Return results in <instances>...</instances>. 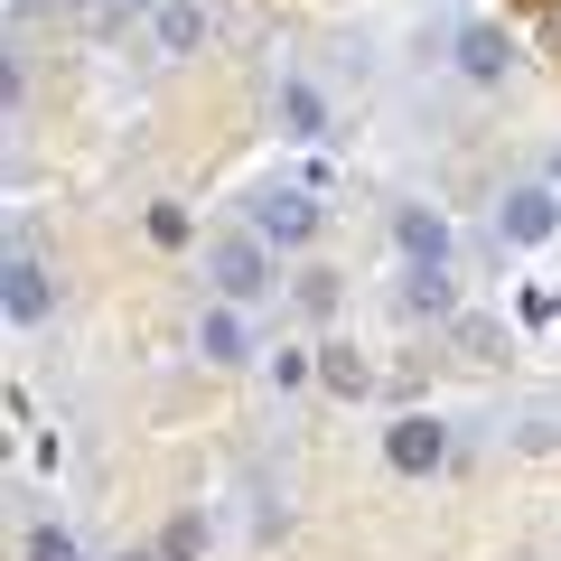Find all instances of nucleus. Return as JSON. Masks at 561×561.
Returning a JSON list of instances; mask_svg holds the SVG:
<instances>
[{"label":"nucleus","mask_w":561,"mask_h":561,"mask_svg":"<svg viewBox=\"0 0 561 561\" xmlns=\"http://www.w3.org/2000/svg\"><path fill=\"white\" fill-rule=\"evenodd\" d=\"M280 131H290V140H328V103H319V84L280 76Z\"/></svg>","instance_id":"8"},{"label":"nucleus","mask_w":561,"mask_h":561,"mask_svg":"<svg viewBox=\"0 0 561 561\" xmlns=\"http://www.w3.org/2000/svg\"><path fill=\"white\" fill-rule=\"evenodd\" d=\"M206 280H216L234 309L262 300V290H272V243H262V234H216V243H206Z\"/></svg>","instance_id":"1"},{"label":"nucleus","mask_w":561,"mask_h":561,"mask_svg":"<svg viewBox=\"0 0 561 561\" xmlns=\"http://www.w3.org/2000/svg\"><path fill=\"white\" fill-rule=\"evenodd\" d=\"M160 552H169V561H206V515H169Z\"/></svg>","instance_id":"13"},{"label":"nucleus","mask_w":561,"mask_h":561,"mask_svg":"<svg viewBox=\"0 0 561 561\" xmlns=\"http://www.w3.org/2000/svg\"><path fill=\"white\" fill-rule=\"evenodd\" d=\"M113 10H150V0H113Z\"/></svg>","instance_id":"19"},{"label":"nucleus","mask_w":561,"mask_h":561,"mask_svg":"<svg viewBox=\"0 0 561 561\" xmlns=\"http://www.w3.org/2000/svg\"><path fill=\"white\" fill-rule=\"evenodd\" d=\"M449 300H459V290H449V272H421V262H412V280H402V309H412V319H449Z\"/></svg>","instance_id":"10"},{"label":"nucleus","mask_w":561,"mask_h":561,"mask_svg":"<svg viewBox=\"0 0 561 561\" xmlns=\"http://www.w3.org/2000/svg\"><path fill=\"white\" fill-rule=\"evenodd\" d=\"M20 10H57V0H20Z\"/></svg>","instance_id":"20"},{"label":"nucleus","mask_w":561,"mask_h":561,"mask_svg":"<svg viewBox=\"0 0 561 561\" xmlns=\"http://www.w3.org/2000/svg\"><path fill=\"white\" fill-rule=\"evenodd\" d=\"M197 38H206V10H197V0H169V10H160V47H169V57H187Z\"/></svg>","instance_id":"11"},{"label":"nucleus","mask_w":561,"mask_h":561,"mask_svg":"<svg viewBox=\"0 0 561 561\" xmlns=\"http://www.w3.org/2000/svg\"><path fill=\"white\" fill-rule=\"evenodd\" d=\"M0 300H10V319H20V328H38L47 309H57V290H47V262H38V253H10V290H0Z\"/></svg>","instance_id":"5"},{"label":"nucleus","mask_w":561,"mask_h":561,"mask_svg":"<svg viewBox=\"0 0 561 561\" xmlns=\"http://www.w3.org/2000/svg\"><path fill=\"white\" fill-rule=\"evenodd\" d=\"M552 187H561V150H552Z\"/></svg>","instance_id":"21"},{"label":"nucleus","mask_w":561,"mask_h":561,"mask_svg":"<svg viewBox=\"0 0 561 561\" xmlns=\"http://www.w3.org/2000/svg\"><path fill=\"white\" fill-rule=\"evenodd\" d=\"M300 309H309V319H328V309H337V272H309L300 280Z\"/></svg>","instance_id":"15"},{"label":"nucleus","mask_w":561,"mask_h":561,"mask_svg":"<svg viewBox=\"0 0 561 561\" xmlns=\"http://www.w3.org/2000/svg\"><path fill=\"white\" fill-rule=\"evenodd\" d=\"M496 234L505 243H552L561 234V187H515V197L496 206Z\"/></svg>","instance_id":"4"},{"label":"nucleus","mask_w":561,"mask_h":561,"mask_svg":"<svg viewBox=\"0 0 561 561\" xmlns=\"http://www.w3.org/2000/svg\"><path fill=\"white\" fill-rule=\"evenodd\" d=\"M459 346H468V356H496L505 337H496V328H486V319H459Z\"/></svg>","instance_id":"17"},{"label":"nucleus","mask_w":561,"mask_h":561,"mask_svg":"<svg viewBox=\"0 0 561 561\" xmlns=\"http://www.w3.org/2000/svg\"><path fill=\"white\" fill-rule=\"evenodd\" d=\"M459 66L478 84H505V66H515V47H505V28H459Z\"/></svg>","instance_id":"9"},{"label":"nucleus","mask_w":561,"mask_h":561,"mask_svg":"<svg viewBox=\"0 0 561 561\" xmlns=\"http://www.w3.org/2000/svg\"><path fill=\"white\" fill-rule=\"evenodd\" d=\"M197 356H206V365H243V356H253V337H243L234 300H225V309H206V319H197Z\"/></svg>","instance_id":"7"},{"label":"nucleus","mask_w":561,"mask_h":561,"mask_svg":"<svg viewBox=\"0 0 561 561\" xmlns=\"http://www.w3.org/2000/svg\"><path fill=\"white\" fill-rule=\"evenodd\" d=\"M552 38H561V10H552Z\"/></svg>","instance_id":"22"},{"label":"nucleus","mask_w":561,"mask_h":561,"mask_svg":"<svg viewBox=\"0 0 561 561\" xmlns=\"http://www.w3.org/2000/svg\"><path fill=\"white\" fill-rule=\"evenodd\" d=\"M113 561H169V552H160V542H131V552H113Z\"/></svg>","instance_id":"18"},{"label":"nucleus","mask_w":561,"mask_h":561,"mask_svg":"<svg viewBox=\"0 0 561 561\" xmlns=\"http://www.w3.org/2000/svg\"><path fill=\"white\" fill-rule=\"evenodd\" d=\"M253 234L262 243H309V234H319L309 187H262V197H253Z\"/></svg>","instance_id":"3"},{"label":"nucleus","mask_w":561,"mask_h":561,"mask_svg":"<svg viewBox=\"0 0 561 561\" xmlns=\"http://www.w3.org/2000/svg\"><path fill=\"white\" fill-rule=\"evenodd\" d=\"M393 243L421 262V272H449V225L431 216V206H402V216H393Z\"/></svg>","instance_id":"6"},{"label":"nucleus","mask_w":561,"mask_h":561,"mask_svg":"<svg viewBox=\"0 0 561 561\" xmlns=\"http://www.w3.org/2000/svg\"><path fill=\"white\" fill-rule=\"evenodd\" d=\"M383 459H393V478H431V468L449 459V431L431 412H402L393 431H383Z\"/></svg>","instance_id":"2"},{"label":"nucleus","mask_w":561,"mask_h":561,"mask_svg":"<svg viewBox=\"0 0 561 561\" xmlns=\"http://www.w3.org/2000/svg\"><path fill=\"white\" fill-rule=\"evenodd\" d=\"M319 383H328V393H346V402H356V393H365L375 375L356 365V346H319Z\"/></svg>","instance_id":"12"},{"label":"nucleus","mask_w":561,"mask_h":561,"mask_svg":"<svg viewBox=\"0 0 561 561\" xmlns=\"http://www.w3.org/2000/svg\"><path fill=\"white\" fill-rule=\"evenodd\" d=\"M150 234H160V243H187V206H150Z\"/></svg>","instance_id":"16"},{"label":"nucleus","mask_w":561,"mask_h":561,"mask_svg":"<svg viewBox=\"0 0 561 561\" xmlns=\"http://www.w3.org/2000/svg\"><path fill=\"white\" fill-rule=\"evenodd\" d=\"M28 561H84V552H76V534H57V524H38V534H28Z\"/></svg>","instance_id":"14"}]
</instances>
